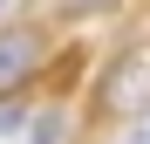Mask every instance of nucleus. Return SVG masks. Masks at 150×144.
Segmentation results:
<instances>
[{
	"label": "nucleus",
	"instance_id": "nucleus-1",
	"mask_svg": "<svg viewBox=\"0 0 150 144\" xmlns=\"http://www.w3.org/2000/svg\"><path fill=\"white\" fill-rule=\"evenodd\" d=\"M89 103H96V117L103 124H137V117L150 110V41H137V48H116V55L103 62V76H96V89H89Z\"/></svg>",
	"mask_w": 150,
	"mask_h": 144
},
{
	"label": "nucleus",
	"instance_id": "nucleus-2",
	"mask_svg": "<svg viewBox=\"0 0 150 144\" xmlns=\"http://www.w3.org/2000/svg\"><path fill=\"white\" fill-rule=\"evenodd\" d=\"M55 55V34L41 21H0V103L7 96H34Z\"/></svg>",
	"mask_w": 150,
	"mask_h": 144
},
{
	"label": "nucleus",
	"instance_id": "nucleus-3",
	"mask_svg": "<svg viewBox=\"0 0 150 144\" xmlns=\"http://www.w3.org/2000/svg\"><path fill=\"white\" fill-rule=\"evenodd\" d=\"M75 137V103H34V117H28V130H21V144H68Z\"/></svg>",
	"mask_w": 150,
	"mask_h": 144
},
{
	"label": "nucleus",
	"instance_id": "nucleus-4",
	"mask_svg": "<svg viewBox=\"0 0 150 144\" xmlns=\"http://www.w3.org/2000/svg\"><path fill=\"white\" fill-rule=\"evenodd\" d=\"M28 117H34V96H7V103H0V137H21Z\"/></svg>",
	"mask_w": 150,
	"mask_h": 144
},
{
	"label": "nucleus",
	"instance_id": "nucleus-5",
	"mask_svg": "<svg viewBox=\"0 0 150 144\" xmlns=\"http://www.w3.org/2000/svg\"><path fill=\"white\" fill-rule=\"evenodd\" d=\"M103 7H116V0H55V14H75V21H89V14H103Z\"/></svg>",
	"mask_w": 150,
	"mask_h": 144
},
{
	"label": "nucleus",
	"instance_id": "nucleus-6",
	"mask_svg": "<svg viewBox=\"0 0 150 144\" xmlns=\"http://www.w3.org/2000/svg\"><path fill=\"white\" fill-rule=\"evenodd\" d=\"M116 144H150V110L137 117V124H123V137H116Z\"/></svg>",
	"mask_w": 150,
	"mask_h": 144
},
{
	"label": "nucleus",
	"instance_id": "nucleus-7",
	"mask_svg": "<svg viewBox=\"0 0 150 144\" xmlns=\"http://www.w3.org/2000/svg\"><path fill=\"white\" fill-rule=\"evenodd\" d=\"M21 7H28V0H0V21H21Z\"/></svg>",
	"mask_w": 150,
	"mask_h": 144
}]
</instances>
